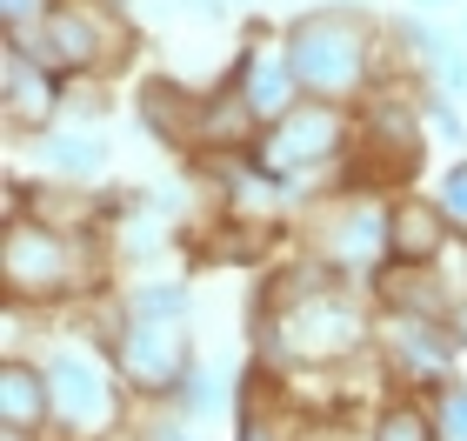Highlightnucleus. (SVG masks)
Listing matches in <instances>:
<instances>
[{"instance_id":"nucleus-12","label":"nucleus","mask_w":467,"mask_h":441,"mask_svg":"<svg viewBox=\"0 0 467 441\" xmlns=\"http://www.w3.org/2000/svg\"><path fill=\"white\" fill-rule=\"evenodd\" d=\"M47 108H54V80L34 74L20 54H7V121L14 128H34V121H47Z\"/></svg>"},{"instance_id":"nucleus-3","label":"nucleus","mask_w":467,"mask_h":441,"mask_svg":"<svg viewBox=\"0 0 467 441\" xmlns=\"http://www.w3.org/2000/svg\"><path fill=\"white\" fill-rule=\"evenodd\" d=\"M341 141H348V121L334 108H294V114H281V121H267V128H261L254 161H261L267 174H301V167L341 154Z\"/></svg>"},{"instance_id":"nucleus-20","label":"nucleus","mask_w":467,"mask_h":441,"mask_svg":"<svg viewBox=\"0 0 467 441\" xmlns=\"http://www.w3.org/2000/svg\"><path fill=\"white\" fill-rule=\"evenodd\" d=\"M161 441H187V428H161Z\"/></svg>"},{"instance_id":"nucleus-4","label":"nucleus","mask_w":467,"mask_h":441,"mask_svg":"<svg viewBox=\"0 0 467 441\" xmlns=\"http://www.w3.org/2000/svg\"><path fill=\"white\" fill-rule=\"evenodd\" d=\"M0 275L7 294H60L74 288V247L60 241V227L47 221H7V241H0Z\"/></svg>"},{"instance_id":"nucleus-9","label":"nucleus","mask_w":467,"mask_h":441,"mask_svg":"<svg viewBox=\"0 0 467 441\" xmlns=\"http://www.w3.org/2000/svg\"><path fill=\"white\" fill-rule=\"evenodd\" d=\"M140 108H147V128H154L161 141H201L207 100H194V94L181 88V80H147Z\"/></svg>"},{"instance_id":"nucleus-17","label":"nucleus","mask_w":467,"mask_h":441,"mask_svg":"<svg viewBox=\"0 0 467 441\" xmlns=\"http://www.w3.org/2000/svg\"><path fill=\"white\" fill-rule=\"evenodd\" d=\"M448 207L467 221V167H454V181H448Z\"/></svg>"},{"instance_id":"nucleus-14","label":"nucleus","mask_w":467,"mask_h":441,"mask_svg":"<svg viewBox=\"0 0 467 441\" xmlns=\"http://www.w3.org/2000/svg\"><path fill=\"white\" fill-rule=\"evenodd\" d=\"M134 314H140V321H154V314H161V321H181V314H187V294H181V288H140V294H134Z\"/></svg>"},{"instance_id":"nucleus-15","label":"nucleus","mask_w":467,"mask_h":441,"mask_svg":"<svg viewBox=\"0 0 467 441\" xmlns=\"http://www.w3.org/2000/svg\"><path fill=\"white\" fill-rule=\"evenodd\" d=\"M441 441H467V388H448L441 394Z\"/></svg>"},{"instance_id":"nucleus-19","label":"nucleus","mask_w":467,"mask_h":441,"mask_svg":"<svg viewBox=\"0 0 467 441\" xmlns=\"http://www.w3.org/2000/svg\"><path fill=\"white\" fill-rule=\"evenodd\" d=\"M241 441H274V435H261V428H254V422H247V428H241Z\"/></svg>"},{"instance_id":"nucleus-7","label":"nucleus","mask_w":467,"mask_h":441,"mask_svg":"<svg viewBox=\"0 0 467 441\" xmlns=\"http://www.w3.org/2000/svg\"><path fill=\"white\" fill-rule=\"evenodd\" d=\"M0 415H7V435L47 428L54 422V382H47V368L7 362V374H0Z\"/></svg>"},{"instance_id":"nucleus-1","label":"nucleus","mask_w":467,"mask_h":441,"mask_svg":"<svg viewBox=\"0 0 467 441\" xmlns=\"http://www.w3.org/2000/svg\"><path fill=\"white\" fill-rule=\"evenodd\" d=\"M274 334L301 362H334V354L360 348L368 321H360V308L341 294V281L327 268H301V275H287L274 288Z\"/></svg>"},{"instance_id":"nucleus-13","label":"nucleus","mask_w":467,"mask_h":441,"mask_svg":"<svg viewBox=\"0 0 467 441\" xmlns=\"http://www.w3.org/2000/svg\"><path fill=\"white\" fill-rule=\"evenodd\" d=\"M374 441H441V428H434L420 408H408V402H400V408H388V415H380Z\"/></svg>"},{"instance_id":"nucleus-11","label":"nucleus","mask_w":467,"mask_h":441,"mask_svg":"<svg viewBox=\"0 0 467 441\" xmlns=\"http://www.w3.org/2000/svg\"><path fill=\"white\" fill-rule=\"evenodd\" d=\"M394 362L400 374H420V382H448V362H454V341L441 334L434 321H408L394 334Z\"/></svg>"},{"instance_id":"nucleus-5","label":"nucleus","mask_w":467,"mask_h":441,"mask_svg":"<svg viewBox=\"0 0 467 441\" xmlns=\"http://www.w3.org/2000/svg\"><path fill=\"white\" fill-rule=\"evenodd\" d=\"M114 354H120V374L147 394H174L194 382V348H187L181 321H134Z\"/></svg>"},{"instance_id":"nucleus-18","label":"nucleus","mask_w":467,"mask_h":441,"mask_svg":"<svg viewBox=\"0 0 467 441\" xmlns=\"http://www.w3.org/2000/svg\"><path fill=\"white\" fill-rule=\"evenodd\" d=\"M34 14H47V0H7V20L20 27V20H34Z\"/></svg>"},{"instance_id":"nucleus-6","label":"nucleus","mask_w":467,"mask_h":441,"mask_svg":"<svg viewBox=\"0 0 467 441\" xmlns=\"http://www.w3.org/2000/svg\"><path fill=\"white\" fill-rule=\"evenodd\" d=\"M47 382H54V422H67L74 435H94V428L114 422V388L100 382L94 362H80V354H54Z\"/></svg>"},{"instance_id":"nucleus-10","label":"nucleus","mask_w":467,"mask_h":441,"mask_svg":"<svg viewBox=\"0 0 467 441\" xmlns=\"http://www.w3.org/2000/svg\"><path fill=\"white\" fill-rule=\"evenodd\" d=\"M234 88H241V100L254 108V121H281V114H294V88H301V80H294L287 60H254L247 54Z\"/></svg>"},{"instance_id":"nucleus-16","label":"nucleus","mask_w":467,"mask_h":441,"mask_svg":"<svg viewBox=\"0 0 467 441\" xmlns=\"http://www.w3.org/2000/svg\"><path fill=\"white\" fill-rule=\"evenodd\" d=\"M47 154L60 167H100V147L94 141H47Z\"/></svg>"},{"instance_id":"nucleus-8","label":"nucleus","mask_w":467,"mask_h":441,"mask_svg":"<svg viewBox=\"0 0 467 441\" xmlns=\"http://www.w3.org/2000/svg\"><path fill=\"white\" fill-rule=\"evenodd\" d=\"M388 247H394L408 268H428L441 247H448V215L428 207V201H400V207H394V227H388Z\"/></svg>"},{"instance_id":"nucleus-2","label":"nucleus","mask_w":467,"mask_h":441,"mask_svg":"<svg viewBox=\"0 0 467 441\" xmlns=\"http://www.w3.org/2000/svg\"><path fill=\"white\" fill-rule=\"evenodd\" d=\"M287 68L321 100H341L368 80V20L360 14H307L287 34Z\"/></svg>"},{"instance_id":"nucleus-21","label":"nucleus","mask_w":467,"mask_h":441,"mask_svg":"<svg viewBox=\"0 0 467 441\" xmlns=\"http://www.w3.org/2000/svg\"><path fill=\"white\" fill-rule=\"evenodd\" d=\"M454 328H461V341H467V308H461V321H454Z\"/></svg>"}]
</instances>
